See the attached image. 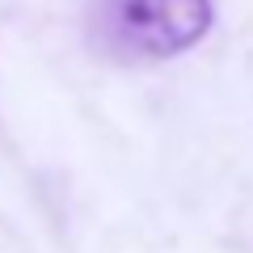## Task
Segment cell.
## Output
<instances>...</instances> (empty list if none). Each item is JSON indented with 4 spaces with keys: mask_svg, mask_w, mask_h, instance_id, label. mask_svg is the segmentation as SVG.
Listing matches in <instances>:
<instances>
[{
    "mask_svg": "<svg viewBox=\"0 0 253 253\" xmlns=\"http://www.w3.org/2000/svg\"><path fill=\"white\" fill-rule=\"evenodd\" d=\"M211 21V0H97L93 34L118 59H173L203 42Z\"/></svg>",
    "mask_w": 253,
    "mask_h": 253,
    "instance_id": "cell-1",
    "label": "cell"
}]
</instances>
